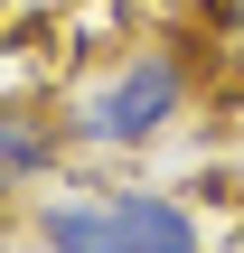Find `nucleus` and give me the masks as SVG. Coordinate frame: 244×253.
Returning <instances> with one entry per match:
<instances>
[{
  "label": "nucleus",
  "mask_w": 244,
  "mask_h": 253,
  "mask_svg": "<svg viewBox=\"0 0 244 253\" xmlns=\"http://www.w3.org/2000/svg\"><path fill=\"white\" fill-rule=\"evenodd\" d=\"M38 253H207V225L160 188H66L28 207Z\"/></svg>",
  "instance_id": "nucleus-1"
},
{
  "label": "nucleus",
  "mask_w": 244,
  "mask_h": 253,
  "mask_svg": "<svg viewBox=\"0 0 244 253\" xmlns=\"http://www.w3.org/2000/svg\"><path fill=\"white\" fill-rule=\"evenodd\" d=\"M197 75L179 47H132L122 66H103L75 103H66V141L75 150H150L179 113H188Z\"/></svg>",
  "instance_id": "nucleus-2"
},
{
  "label": "nucleus",
  "mask_w": 244,
  "mask_h": 253,
  "mask_svg": "<svg viewBox=\"0 0 244 253\" xmlns=\"http://www.w3.org/2000/svg\"><path fill=\"white\" fill-rule=\"evenodd\" d=\"M66 150H75V141H66L56 113H38V103H0V216H9L19 197H38V188L56 178Z\"/></svg>",
  "instance_id": "nucleus-3"
},
{
  "label": "nucleus",
  "mask_w": 244,
  "mask_h": 253,
  "mask_svg": "<svg viewBox=\"0 0 244 253\" xmlns=\"http://www.w3.org/2000/svg\"><path fill=\"white\" fill-rule=\"evenodd\" d=\"M226 56L244 66V0H226Z\"/></svg>",
  "instance_id": "nucleus-4"
}]
</instances>
